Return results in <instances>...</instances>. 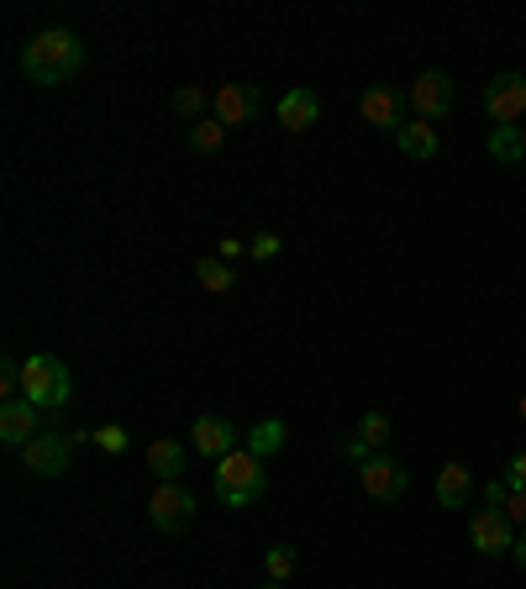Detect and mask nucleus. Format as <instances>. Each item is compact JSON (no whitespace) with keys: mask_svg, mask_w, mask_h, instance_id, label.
Wrapping results in <instances>:
<instances>
[{"mask_svg":"<svg viewBox=\"0 0 526 589\" xmlns=\"http://www.w3.org/2000/svg\"><path fill=\"white\" fill-rule=\"evenodd\" d=\"M80 63H85V43L63 27L37 32L27 48H22V69H27L32 85H63V80L80 74Z\"/></svg>","mask_w":526,"mask_h":589,"instance_id":"1","label":"nucleus"},{"mask_svg":"<svg viewBox=\"0 0 526 589\" xmlns=\"http://www.w3.org/2000/svg\"><path fill=\"white\" fill-rule=\"evenodd\" d=\"M263 484H268V473H263V458H253L248 447L242 453H227L222 464H216V501L242 510V505H253L263 495Z\"/></svg>","mask_w":526,"mask_h":589,"instance_id":"2","label":"nucleus"},{"mask_svg":"<svg viewBox=\"0 0 526 589\" xmlns=\"http://www.w3.org/2000/svg\"><path fill=\"white\" fill-rule=\"evenodd\" d=\"M69 389H74V380H69V363L63 358L32 353L22 363V395H27L37 411H59L63 400H69Z\"/></svg>","mask_w":526,"mask_h":589,"instance_id":"3","label":"nucleus"},{"mask_svg":"<svg viewBox=\"0 0 526 589\" xmlns=\"http://www.w3.org/2000/svg\"><path fill=\"white\" fill-rule=\"evenodd\" d=\"M358 484H363L374 501H384V505L406 501V490H410L406 464H401V458H390V453H369V458L358 464Z\"/></svg>","mask_w":526,"mask_h":589,"instance_id":"4","label":"nucleus"},{"mask_svg":"<svg viewBox=\"0 0 526 589\" xmlns=\"http://www.w3.org/2000/svg\"><path fill=\"white\" fill-rule=\"evenodd\" d=\"M453 100H458V89H453V80H447L442 69H427V74L410 85V111H416V121L453 117Z\"/></svg>","mask_w":526,"mask_h":589,"instance_id":"5","label":"nucleus"},{"mask_svg":"<svg viewBox=\"0 0 526 589\" xmlns=\"http://www.w3.org/2000/svg\"><path fill=\"white\" fill-rule=\"evenodd\" d=\"M468 542H474L485 558H505V553L516 548V527L505 521V510L485 505V510H474V516H468Z\"/></svg>","mask_w":526,"mask_h":589,"instance_id":"6","label":"nucleus"},{"mask_svg":"<svg viewBox=\"0 0 526 589\" xmlns=\"http://www.w3.org/2000/svg\"><path fill=\"white\" fill-rule=\"evenodd\" d=\"M485 111L495 117V127H516L526 117V74H495L490 85H485Z\"/></svg>","mask_w":526,"mask_h":589,"instance_id":"7","label":"nucleus"},{"mask_svg":"<svg viewBox=\"0 0 526 589\" xmlns=\"http://www.w3.org/2000/svg\"><path fill=\"white\" fill-rule=\"evenodd\" d=\"M22 464H27L37 479H59L69 464H74V442L63 437V432H43V437H32L22 447Z\"/></svg>","mask_w":526,"mask_h":589,"instance_id":"8","label":"nucleus"},{"mask_svg":"<svg viewBox=\"0 0 526 589\" xmlns=\"http://www.w3.org/2000/svg\"><path fill=\"white\" fill-rule=\"evenodd\" d=\"M147 516H153L158 531H184L195 521V495H190L184 484H158L153 501H147Z\"/></svg>","mask_w":526,"mask_h":589,"instance_id":"9","label":"nucleus"},{"mask_svg":"<svg viewBox=\"0 0 526 589\" xmlns=\"http://www.w3.org/2000/svg\"><path fill=\"white\" fill-rule=\"evenodd\" d=\"M363 121L374 127V132H401L406 127V117H410V95L406 89H390V85H380V89H369L363 95Z\"/></svg>","mask_w":526,"mask_h":589,"instance_id":"10","label":"nucleus"},{"mask_svg":"<svg viewBox=\"0 0 526 589\" xmlns=\"http://www.w3.org/2000/svg\"><path fill=\"white\" fill-rule=\"evenodd\" d=\"M259 111H263L259 85H222L211 95V117L222 121V127H248Z\"/></svg>","mask_w":526,"mask_h":589,"instance_id":"11","label":"nucleus"},{"mask_svg":"<svg viewBox=\"0 0 526 589\" xmlns=\"http://www.w3.org/2000/svg\"><path fill=\"white\" fill-rule=\"evenodd\" d=\"M32 437H43V416L32 400H5V411H0V442L5 447H27Z\"/></svg>","mask_w":526,"mask_h":589,"instance_id":"12","label":"nucleus"},{"mask_svg":"<svg viewBox=\"0 0 526 589\" xmlns=\"http://www.w3.org/2000/svg\"><path fill=\"white\" fill-rule=\"evenodd\" d=\"M190 442H195L201 458H227V453H237V426L222 421V416H201V421L190 426Z\"/></svg>","mask_w":526,"mask_h":589,"instance_id":"13","label":"nucleus"},{"mask_svg":"<svg viewBox=\"0 0 526 589\" xmlns=\"http://www.w3.org/2000/svg\"><path fill=\"white\" fill-rule=\"evenodd\" d=\"M316 121H322L316 89H285V100H279V127H285V132H311Z\"/></svg>","mask_w":526,"mask_h":589,"instance_id":"14","label":"nucleus"},{"mask_svg":"<svg viewBox=\"0 0 526 589\" xmlns=\"http://www.w3.org/2000/svg\"><path fill=\"white\" fill-rule=\"evenodd\" d=\"M432 490H438V505L458 510V505H468V495H474V473H468L464 464H442Z\"/></svg>","mask_w":526,"mask_h":589,"instance_id":"15","label":"nucleus"},{"mask_svg":"<svg viewBox=\"0 0 526 589\" xmlns=\"http://www.w3.org/2000/svg\"><path fill=\"white\" fill-rule=\"evenodd\" d=\"M147 469H153L158 484H179V473H184V447L169 442V437H158L153 447H147Z\"/></svg>","mask_w":526,"mask_h":589,"instance_id":"16","label":"nucleus"},{"mask_svg":"<svg viewBox=\"0 0 526 589\" xmlns=\"http://www.w3.org/2000/svg\"><path fill=\"white\" fill-rule=\"evenodd\" d=\"M395 143L406 158H438V127L432 121H406L401 132H395Z\"/></svg>","mask_w":526,"mask_h":589,"instance_id":"17","label":"nucleus"},{"mask_svg":"<svg viewBox=\"0 0 526 589\" xmlns=\"http://www.w3.org/2000/svg\"><path fill=\"white\" fill-rule=\"evenodd\" d=\"M490 158H495V164H522L526 158L522 127H495V132H490Z\"/></svg>","mask_w":526,"mask_h":589,"instance_id":"18","label":"nucleus"},{"mask_svg":"<svg viewBox=\"0 0 526 589\" xmlns=\"http://www.w3.org/2000/svg\"><path fill=\"white\" fill-rule=\"evenodd\" d=\"M195 279H201L211 294H227L237 285V274H232V264H227V259H201V264H195Z\"/></svg>","mask_w":526,"mask_h":589,"instance_id":"19","label":"nucleus"},{"mask_svg":"<svg viewBox=\"0 0 526 589\" xmlns=\"http://www.w3.org/2000/svg\"><path fill=\"white\" fill-rule=\"evenodd\" d=\"M175 117H190V121H205V111H211V95H205L201 85H179L175 89Z\"/></svg>","mask_w":526,"mask_h":589,"instance_id":"20","label":"nucleus"},{"mask_svg":"<svg viewBox=\"0 0 526 589\" xmlns=\"http://www.w3.org/2000/svg\"><path fill=\"white\" fill-rule=\"evenodd\" d=\"M358 437L369 453H384V442H390V416L384 411H363L358 416Z\"/></svg>","mask_w":526,"mask_h":589,"instance_id":"21","label":"nucleus"},{"mask_svg":"<svg viewBox=\"0 0 526 589\" xmlns=\"http://www.w3.org/2000/svg\"><path fill=\"white\" fill-rule=\"evenodd\" d=\"M222 137H227V127H222L216 117H205V121H195V127H190V137H184V143L195 147V153H216V147H222Z\"/></svg>","mask_w":526,"mask_h":589,"instance_id":"22","label":"nucleus"},{"mask_svg":"<svg viewBox=\"0 0 526 589\" xmlns=\"http://www.w3.org/2000/svg\"><path fill=\"white\" fill-rule=\"evenodd\" d=\"M279 442H285V421H263L259 432L248 437V453H253V458H268Z\"/></svg>","mask_w":526,"mask_h":589,"instance_id":"23","label":"nucleus"},{"mask_svg":"<svg viewBox=\"0 0 526 589\" xmlns=\"http://www.w3.org/2000/svg\"><path fill=\"white\" fill-rule=\"evenodd\" d=\"M290 574H295V548H268V579L290 585Z\"/></svg>","mask_w":526,"mask_h":589,"instance_id":"24","label":"nucleus"},{"mask_svg":"<svg viewBox=\"0 0 526 589\" xmlns=\"http://www.w3.org/2000/svg\"><path fill=\"white\" fill-rule=\"evenodd\" d=\"M16 389H22V363L16 358H0V395L16 400Z\"/></svg>","mask_w":526,"mask_h":589,"instance_id":"25","label":"nucleus"},{"mask_svg":"<svg viewBox=\"0 0 526 589\" xmlns=\"http://www.w3.org/2000/svg\"><path fill=\"white\" fill-rule=\"evenodd\" d=\"M248 259H259V264L279 259V237H274V232H259L253 242H248Z\"/></svg>","mask_w":526,"mask_h":589,"instance_id":"26","label":"nucleus"},{"mask_svg":"<svg viewBox=\"0 0 526 589\" xmlns=\"http://www.w3.org/2000/svg\"><path fill=\"white\" fill-rule=\"evenodd\" d=\"M500 510H505V521H511V527L526 531V490H511V501L500 505Z\"/></svg>","mask_w":526,"mask_h":589,"instance_id":"27","label":"nucleus"},{"mask_svg":"<svg viewBox=\"0 0 526 589\" xmlns=\"http://www.w3.org/2000/svg\"><path fill=\"white\" fill-rule=\"evenodd\" d=\"M95 442H100L106 453H127V432H121V426H100V432H95Z\"/></svg>","mask_w":526,"mask_h":589,"instance_id":"28","label":"nucleus"},{"mask_svg":"<svg viewBox=\"0 0 526 589\" xmlns=\"http://www.w3.org/2000/svg\"><path fill=\"white\" fill-rule=\"evenodd\" d=\"M505 484H511V490H526V453H511V464H505Z\"/></svg>","mask_w":526,"mask_h":589,"instance_id":"29","label":"nucleus"},{"mask_svg":"<svg viewBox=\"0 0 526 589\" xmlns=\"http://www.w3.org/2000/svg\"><path fill=\"white\" fill-rule=\"evenodd\" d=\"M485 501H490V505H495V510H500V505L511 501V484H505V479H490V490H485Z\"/></svg>","mask_w":526,"mask_h":589,"instance_id":"30","label":"nucleus"},{"mask_svg":"<svg viewBox=\"0 0 526 589\" xmlns=\"http://www.w3.org/2000/svg\"><path fill=\"white\" fill-rule=\"evenodd\" d=\"M343 453H348V458H358V464L369 458V447H363V437H348V442H343Z\"/></svg>","mask_w":526,"mask_h":589,"instance_id":"31","label":"nucleus"},{"mask_svg":"<svg viewBox=\"0 0 526 589\" xmlns=\"http://www.w3.org/2000/svg\"><path fill=\"white\" fill-rule=\"evenodd\" d=\"M511 558H516V563H522V568H526V531H522V537H516V548H511Z\"/></svg>","mask_w":526,"mask_h":589,"instance_id":"32","label":"nucleus"},{"mask_svg":"<svg viewBox=\"0 0 526 589\" xmlns=\"http://www.w3.org/2000/svg\"><path fill=\"white\" fill-rule=\"evenodd\" d=\"M259 589H285V585H274V579H268V585H259Z\"/></svg>","mask_w":526,"mask_h":589,"instance_id":"33","label":"nucleus"},{"mask_svg":"<svg viewBox=\"0 0 526 589\" xmlns=\"http://www.w3.org/2000/svg\"><path fill=\"white\" fill-rule=\"evenodd\" d=\"M522 426H526V395H522Z\"/></svg>","mask_w":526,"mask_h":589,"instance_id":"34","label":"nucleus"}]
</instances>
